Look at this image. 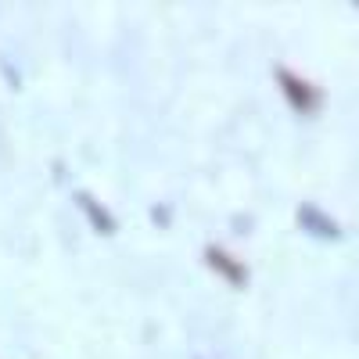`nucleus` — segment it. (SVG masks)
Returning a JSON list of instances; mask_svg holds the SVG:
<instances>
[{"instance_id":"obj_3","label":"nucleus","mask_w":359,"mask_h":359,"mask_svg":"<svg viewBox=\"0 0 359 359\" xmlns=\"http://www.w3.org/2000/svg\"><path fill=\"white\" fill-rule=\"evenodd\" d=\"M205 259H208V266H212L219 277H226L230 284H245V280H248L245 262H237V259H233V255H226L223 248H216V245H212V248L205 252Z\"/></svg>"},{"instance_id":"obj_4","label":"nucleus","mask_w":359,"mask_h":359,"mask_svg":"<svg viewBox=\"0 0 359 359\" xmlns=\"http://www.w3.org/2000/svg\"><path fill=\"white\" fill-rule=\"evenodd\" d=\"M79 205L86 208V212H90V223H94L101 233H108L111 226H115V219H111V212H108V208H101L94 198H90V194H79Z\"/></svg>"},{"instance_id":"obj_2","label":"nucleus","mask_w":359,"mask_h":359,"mask_svg":"<svg viewBox=\"0 0 359 359\" xmlns=\"http://www.w3.org/2000/svg\"><path fill=\"white\" fill-rule=\"evenodd\" d=\"M298 226L309 230L313 237H320V241H338L341 237V226L327 212H320L316 205H298Z\"/></svg>"},{"instance_id":"obj_1","label":"nucleus","mask_w":359,"mask_h":359,"mask_svg":"<svg viewBox=\"0 0 359 359\" xmlns=\"http://www.w3.org/2000/svg\"><path fill=\"white\" fill-rule=\"evenodd\" d=\"M277 83H280L284 97L291 101L294 111H316V104H320V90L309 86L302 76H294L291 69H277Z\"/></svg>"}]
</instances>
